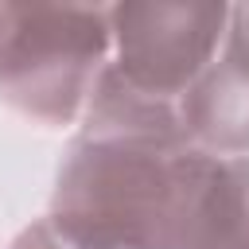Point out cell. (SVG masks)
I'll use <instances>...</instances> for the list:
<instances>
[{
	"label": "cell",
	"instance_id": "obj_1",
	"mask_svg": "<svg viewBox=\"0 0 249 249\" xmlns=\"http://www.w3.org/2000/svg\"><path fill=\"white\" fill-rule=\"evenodd\" d=\"M89 249H245L249 156L191 136H82L47 214Z\"/></svg>",
	"mask_w": 249,
	"mask_h": 249
},
{
	"label": "cell",
	"instance_id": "obj_2",
	"mask_svg": "<svg viewBox=\"0 0 249 249\" xmlns=\"http://www.w3.org/2000/svg\"><path fill=\"white\" fill-rule=\"evenodd\" d=\"M109 66V8L0 4V101L19 117L74 124Z\"/></svg>",
	"mask_w": 249,
	"mask_h": 249
},
{
	"label": "cell",
	"instance_id": "obj_3",
	"mask_svg": "<svg viewBox=\"0 0 249 249\" xmlns=\"http://www.w3.org/2000/svg\"><path fill=\"white\" fill-rule=\"evenodd\" d=\"M230 27V4H113L109 70L136 93L167 105L202 82Z\"/></svg>",
	"mask_w": 249,
	"mask_h": 249
},
{
	"label": "cell",
	"instance_id": "obj_4",
	"mask_svg": "<svg viewBox=\"0 0 249 249\" xmlns=\"http://www.w3.org/2000/svg\"><path fill=\"white\" fill-rule=\"evenodd\" d=\"M195 144L226 156H249V4L230 8V27L214 66L179 105Z\"/></svg>",
	"mask_w": 249,
	"mask_h": 249
},
{
	"label": "cell",
	"instance_id": "obj_5",
	"mask_svg": "<svg viewBox=\"0 0 249 249\" xmlns=\"http://www.w3.org/2000/svg\"><path fill=\"white\" fill-rule=\"evenodd\" d=\"M12 249H89V245H82L78 237H70L66 230H58L51 218H39V222H31L12 241Z\"/></svg>",
	"mask_w": 249,
	"mask_h": 249
}]
</instances>
